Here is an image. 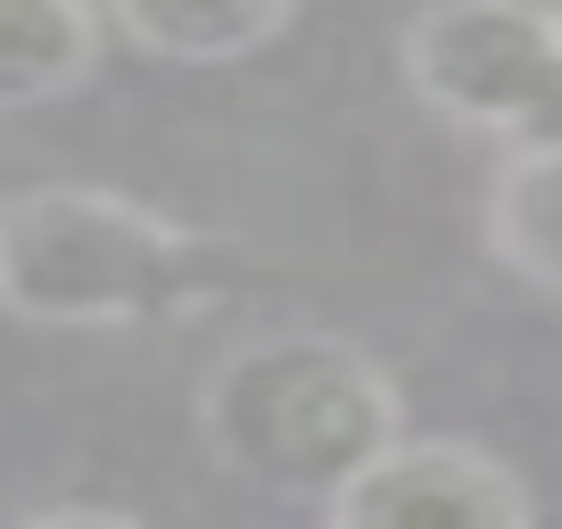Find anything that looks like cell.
I'll list each match as a JSON object with an SVG mask.
<instances>
[{"label": "cell", "mask_w": 562, "mask_h": 529, "mask_svg": "<svg viewBox=\"0 0 562 529\" xmlns=\"http://www.w3.org/2000/svg\"><path fill=\"white\" fill-rule=\"evenodd\" d=\"M232 282V240L191 232L100 182L0 199V315L34 331H140Z\"/></svg>", "instance_id": "obj_1"}, {"label": "cell", "mask_w": 562, "mask_h": 529, "mask_svg": "<svg viewBox=\"0 0 562 529\" xmlns=\"http://www.w3.org/2000/svg\"><path fill=\"white\" fill-rule=\"evenodd\" d=\"M405 430V397L381 356L339 331H257L199 381V439L215 472L290 505H323Z\"/></svg>", "instance_id": "obj_2"}, {"label": "cell", "mask_w": 562, "mask_h": 529, "mask_svg": "<svg viewBox=\"0 0 562 529\" xmlns=\"http://www.w3.org/2000/svg\"><path fill=\"white\" fill-rule=\"evenodd\" d=\"M405 91L480 142H554L562 25L546 0H430L397 34Z\"/></svg>", "instance_id": "obj_3"}, {"label": "cell", "mask_w": 562, "mask_h": 529, "mask_svg": "<svg viewBox=\"0 0 562 529\" xmlns=\"http://www.w3.org/2000/svg\"><path fill=\"white\" fill-rule=\"evenodd\" d=\"M529 488L463 439H389L364 472L323 496V521L339 529H529Z\"/></svg>", "instance_id": "obj_4"}, {"label": "cell", "mask_w": 562, "mask_h": 529, "mask_svg": "<svg viewBox=\"0 0 562 529\" xmlns=\"http://www.w3.org/2000/svg\"><path fill=\"white\" fill-rule=\"evenodd\" d=\"M290 18H299V0H108V25L166 67L257 58L265 42L290 34Z\"/></svg>", "instance_id": "obj_5"}, {"label": "cell", "mask_w": 562, "mask_h": 529, "mask_svg": "<svg viewBox=\"0 0 562 529\" xmlns=\"http://www.w3.org/2000/svg\"><path fill=\"white\" fill-rule=\"evenodd\" d=\"M100 67V0H0V116L50 108Z\"/></svg>", "instance_id": "obj_6"}, {"label": "cell", "mask_w": 562, "mask_h": 529, "mask_svg": "<svg viewBox=\"0 0 562 529\" xmlns=\"http://www.w3.org/2000/svg\"><path fill=\"white\" fill-rule=\"evenodd\" d=\"M562 166H554V142H513L496 158V182H488V248L529 299H554L562 290V240H554V207H562Z\"/></svg>", "instance_id": "obj_7"}]
</instances>
